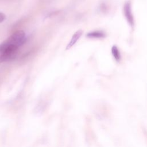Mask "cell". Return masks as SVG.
<instances>
[{
	"label": "cell",
	"instance_id": "cell-4",
	"mask_svg": "<svg viewBox=\"0 0 147 147\" xmlns=\"http://www.w3.org/2000/svg\"><path fill=\"white\" fill-rule=\"evenodd\" d=\"M83 30L81 29L78 30V31H76L74 35L72 36L70 41L69 42V43L68 44V45L66 47V50L69 49L70 48H71L75 44V43L78 41V40H79V38L82 36V35L83 34Z\"/></svg>",
	"mask_w": 147,
	"mask_h": 147
},
{
	"label": "cell",
	"instance_id": "cell-1",
	"mask_svg": "<svg viewBox=\"0 0 147 147\" xmlns=\"http://www.w3.org/2000/svg\"><path fill=\"white\" fill-rule=\"evenodd\" d=\"M26 41L25 33L23 30H18L12 34L7 40L3 41V43L9 47L10 45H14L19 47L22 45Z\"/></svg>",
	"mask_w": 147,
	"mask_h": 147
},
{
	"label": "cell",
	"instance_id": "cell-7",
	"mask_svg": "<svg viewBox=\"0 0 147 147\" xmlns=\"http://www.w3.org/2000/svg\"><path fill=\"white\" fill-rule=\"evenodd\" d=\"M6 19V16L4 13L0 12V23L2 22Z\"/></svg>",
	"mask_w": 147,
	"mask_h": 147
},
{
	"label": "cell",
	"instance_id": "cell-6",
	"mask_svg": "<svg viewBox=\"0 0 147 147\" xmlns=\"http://www.w3.org/2000/svg\"><path fill=\"white\" fill-rule=\"evenodd\" d=\"M111 54L114 59V60L119 62L121 59V55L118 48L116 45H113L111 48Z\"/></svg>",
	"mask_w": 147,
	"mask_h": 147
},
{
	"label": "cell",
	"instance_id": "cell-5",
	"mask_svg": "<svg viewBox=\"0 0 147 147\" xmlns=\"http://www.w3.org/2000/svg\"><path fill=\"white\" fill-rule=\"evenodd\" d=\"M106 33L102 30H95L88 33L86 36L90 38H103L106 37Z\"/></svg>",
	"mask_w": 147,
	"mask_h": 147
},
{
	"label": "cell",
	"instance_id": "cell-3",
	"mask_svg": "<svg viewBox=\"0 0 147 147\" xmlns=\"http://www.w3.org/2000/svg\"><path fill=\"white\" fill-rule=\"evenodd\" d=\"M18 47L14 45H9L0 56V63L13 57L17 52Z\"/></svg>",
	"mask_w": 147,
	"mask_h": 147
},
{
	"label": "cell",
	"instance_id": "cell-2",
	"mask_svg": "<svg viewBox=\"0 0 147 147\" xmlns=\"http://www.w3.org/2000/svg\"><path fill=\"white\" fill-rule=\"evenodd\" d=\"M123 13L127 24L131 28H133L134 25V20L130 1L129 0L125 2L123 6Z\"/></svg>",
	"mask_w": 147,
	"mask_h": 147
}]
</instances>
